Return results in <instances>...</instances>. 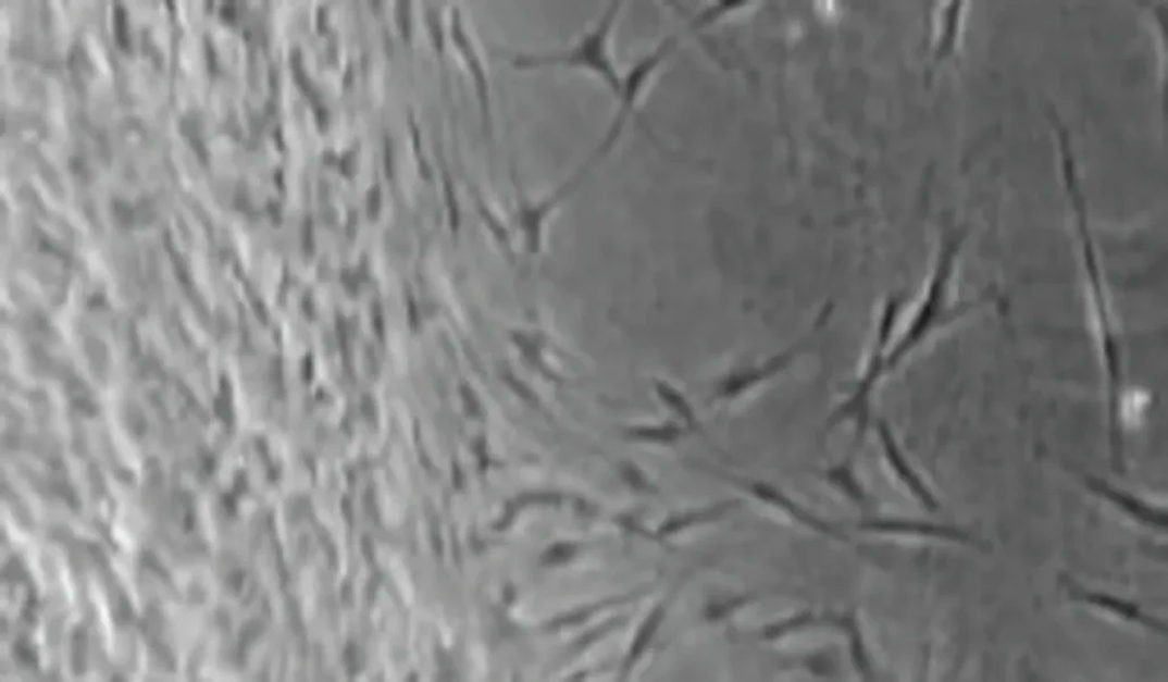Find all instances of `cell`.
<instances>
[{
  "label": "cell",
  "instance_id": "6da1fadb",
  "mask_svg": "<svg viewBox=\"0 0 1168 682\" xmlns=\"http://www.w3.org/2000/svg\"><path fill=\"white\" fill-rule=\"evenodd\" d=\"M619 8L620 3H613V5L607 10L597 29L584 38L572 51L556 55L519 57L513 60L512 65L519 69H533L547 65L587 67L599 74L617 96H620L622 82L606 51L607 37L610 35Z\"/></svg>",
  "mask_w": 1168,
  "mask_h": 682
},
{
  "label": "cell",
  "instance_id": "7a4b0ae2",
  "mask_svg": "<svg viewBox=\"0 0 1168 682\" xmlns=\"http://www.w3.org/2000/svg\"><path fill=\"white\" fill-rule=\"evenodd\" d=\"M669 50L670 42H664L659 47L657 52H654L649 57L643 59L632 69V72L628 74L625 80L622 83L621 92L619 96L621 98V109L616 117L612 128L610 129L609 134H607L604 144L597 150L595 154L596 158L604 156L610 150H612L613 146L617 144L620 134L624 128L628 115L634 110L636 106L639 91L644 87L646 80L651 75L654 70H656L660 65L664 57L668 54Z\"/></svg>",
  "mask_w": 1168,
  "mask_h": 682
},
{
  "label": "cell",
  "instance_id": "3957f363",
  "mask_svg": "<svg viewBox=\"0 0 1168 682\" xmlns=\"http://www.w3.org/2000/svg\"><path fill=\"white\" fill-rule=\"evenodd\" d=\"M1086 485L1094 494H1096V496H1101L1108 500L1115 507L1131 516L1132 519L1140 524L1155 530H1166L1167 514L1165 510L1153 507L1151 504L1144 503L1132 496V494L1116 488L1109 483L1096 478H1089L1086 480Z\"/></svg>",
  "mask_w": 1168,
  "mask_h": 682
},
{
  "label": "cell",
  "instance_id": "277c9868",
  "mask_svg": "<svg viewBox=\"0 0 1168 682\" xmlns=\"http://www.w3.org/2000/svg\"><path fill=\"white\" fill-rule=\"evenodd\" d=\"M1070 596L1074 599L1092 605L1094 607L1106 609L1109 611V613L1115 615L1121 619L1139 623L1152 630L1166 632L1165 624H1161L1156 619L1151 618L1146 613H1143V611L1133 603L1127 602L1119 597L1101 593H1090L1083 590H1078V587H1073L1070 593Z\"/></svg>",
  "mask_w": 1168,
  "mask_h": 682
},
{
  "label": "cell",
  "instance_id": "5b68a950",
  "mask_svg": "<svg viewBox=\"0 0 1168 682\" xmlns=\"http://www.w3.org/2000/svg\"><path fill=\"white\" fill-rule=\"evenodd\" d=\"M453 36H455L456 42L460 47L461 51L464 53L467 60H469V62H470V66H471V70H472V73H473V76L475 78V83H476V86H477V94H479V99H480V103H481V108H482L484 128H485L486 132H488L489 131V125H490V123H489L490 122V116H489L488 85H487V82H486L482 65H481L480 61L477 60V58L474 55L470 42L467 41V39H465V37H464L463 33H462L458 15H456V21H455V26H453Z\"/></svg>",
  "mask_w": 1168,
  "mask_h": 682
},
{
  "label": "cell",
  "instance_id": "8992f818",
  "mask_svg": "<svg viewBox=\"0 0 1168 682\" xmlns=\"http://www.w3.org/2000/svg\"><path fill=\"white\" fill-rule=\"evenodd\" d=\"M392 156H393L392 140H390V138H386V148H385V158H386V160L385 161H386V173H387V176H389V178H392V175H393Z\"/></svg>",
  "mask_w": 1168,
  "mask_h": 682
}]
</instances>
